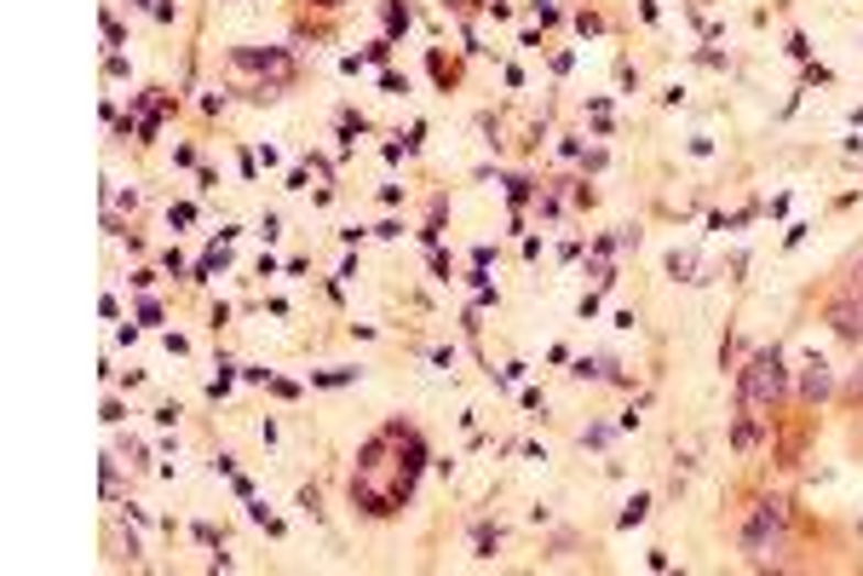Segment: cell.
I'll use <instances>...</instances> for the list:
<instances>
[{"mask_svg":"<svg viewBox=\"0 0 863 576\" xmlns=\"http://www.w3.org/2000/svg\"><path fill=\"white\" fill-rule=\"evenodd\" d=\"M738 547L754 565H783V554H789V496H760L738 531Z\"/></svg>","mask_w":863,"mask_h":576,"instance_id":"obj_1","label":"cell"},{"mask_svg":"<svg viewBox=\"0 0 863 576\" xmlns=\"http://www.w3.org/2000/svg\"><path fill=\"white\" fill-rule=\"evenodd\" d=\"M783 392H789V369H783V352H777V346H760V352L738 369V404H743V415H760V421H766V415L783 404Z\"/></svg>","mask_w":863,"mask_h":576,"instance_id":"obj_2","label":"cell"},{"mask_svg":"<svg viewBox=\"0 0 863 576\" xmlns=\"http://www.w3.org/2000/svg\"><path fill=\"white\" fill-rule=\"evenodd\" d=\"M231 69H237V75H242V69H260L271 93L294 81V58H288V53H276V46H265V53H253V46H237V53H231Z\"/></svg>","mask_w":863,"mask_h":576,"instance_id":"obj_3","label":"cell"},{"mask_svg":"<svg viewBox=\"0 0 863 576\" xmlns=\"http://www.w3.org/2000/svg\"><path fill=\"white\" fill-rule=\"evenodd\" d=\"M823 323H829L841 340L857 346V340H863V294H841V289H834V300L823 306Z\"/></svg>","mask_w":863,"mask_h":576,"instance_id":"obj_4","label":"cell"},{"mask_svg":"<svg viewBox=\"0 0 863 576\" xmlns=\"http://www.w3.org/2000/svg\"><path fill=\"white\" fill-rule=\"evenodd\" d=\"M829 398H834V369H829V358L811 352L806 369H800V404L818 410V404H829Z\"/></svg>","mask_w":863,"mask_h":576,"instance_id":"obj_5","label":"cell"},{"mask_svg":"<svg viewBox=\"0 0 863 576\" xmlns=\"http://www.w3.org/2000/svg\"><path fill=\"white\" fill-rule=\"evenodd\" d=\"M754 421H760V415H743L738 427H731V444H738V449H754V438H760V427H754Z\"/></svg>","mask_w":863,"mask_h":576,"instance_id":"obj_6","label":"cell"},{"mask_svg":"<svg viewBox=\"0 0 863 576\" xmlns=\"http://www.w3.org/2000/svg\"><path fill=\"white\" fill-rule=\"evenodd\" d=\"M841 294H863V254L846 260V278H841Z\"/></svg>","mask_w":863,"mask_h":576,"instance_id":"obj_7","label":"cell"},{"mask_svg":"<svg viewBox=\"0 0 863 576\" xmlns=\"http://www.w3.org/2000/svg\"><path fill=\"white\" fill-rule=\"evenodd\" d=\"M645 513H651V496H633V502L622 508V531H633V524H640Z\"/></svg>","mask_w":863,"mask_h":576,"instance_id":"obj_8","label":"cell"},{"mask_svg":"<svg viewBox=\"0 0 863 576\" xmlns=\"http://www.w3.org/2000/svg\"><path fill=\"white\" fill-rule=\"evenodd\" d=\"M841 398H846V404H863V363H857V374L846 381V392H841Z\"/></svg>","mask_w":863,"mask_h":576,"instance_id":"obj_9","label":"cell"},{"mask_svg":"<svg viewBox=\"0 0 863 576\" xmlns=\"http://www.w3.org/2000/svg\"><path fill=\"white\" fill-rule=\"evenodd\" d=\"M312 7H323V12H335V7H340V0H312Z\"/></svg>","mask_w":863,"mask_h":576,"instance_id":"obj_10","label":"cell"},{"mask_svg":"<svg viewBox=\"0 0 863 576\" xmlns=\"http://www.w3.org/2000/svg\"><path fill=\"white\" fill-rule=\"evenodd\" d=\"M857 531H863V524H857Z\"/></svg>","mask_w":863,"mask_h":576,"instance_id":"obj_11","label":"cell"}]
</instances>
